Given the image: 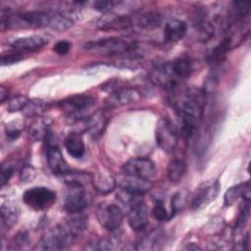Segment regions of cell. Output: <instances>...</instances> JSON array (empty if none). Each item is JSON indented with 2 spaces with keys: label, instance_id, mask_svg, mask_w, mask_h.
I'll return each instance as SVG.
<instances>
[{
  "label": "cell",
  "instance_id": "1",
  "mask_svg": "<svg viewBox=\"0 0 251 251\" xmlns=\"http://www.w3.org/2000/svg\"><path fill=\"white\" fill-rule=\"evenodd\" d=\"M52 12L50 11H27L11 14L1 11V29L9 28H41L50 27Z\"/></svg>",
  "mask_w": 251,
  "mask_h": 251
},
{
  "label": "cell",
  "instance_id": "2",
  "mask_svg": "<svg viewBox=\"0 0 251 251\" xmlns=\"http://www.w3.org/2000/svg\"><path fill=\"white\" fill-rule=\"evenodd\" d=\"M95 105V98L88 94H77L68 97L59 103L61 110L71 119H86L89 110Z\"/></svg>",
  "mask_w": 251,
  "mask_h": 251
},
{
  "label": "cell",
  "instance_id": "3",
  "mask_svg": "<svg viewBox=\"0 0 251 251\" xmlns=\"http://www.w3.org/2000/svg\"><path fill=\"white\" fill-rule=\"evenodd\" d=\"M76 236L68 228L67 226L58 225L50 229L37 245L42 250H61L68 248Z\"/></svg>",
  "mask_w": 251,
  "mask_h": 251
},
{
  "label": "cell",
  "instance_id": "4",
  "mask_svg": "<svg viewBox=\"0 0 251 251\" xmlns=\"http://www.w3.org/2000/svg\"><path fill=\"white\" fill-rule=\"evenodd\" d=\"M84 48L103 56H117L127 54L133 49V45L118 37H108L89 41Z\"/></svg>",
  "mask_w": 251,
  "mask_h": 251
},
{
  "label": "cell",
  "instance_id": "5",
  "mask_svg": "<svg viewBox=\"0 0 251 251\" xmlns=\"http://www.w3.org/2000/svg\"><path fill=\"white\" fill-rule=\"evenodd\" d=\"M24 202L33 210H45L56 201V193L48 187L34 186L23 194Z\"/></svg>",
  "mask_w": 251,
  "mask_h": 251
},
{
  "label": "cell",
  "instance_id": "6",
  "mask_svg": "<svg viewBox=\"0 0 251 251\" xmlns=\"http://www.w3.org/2000/svg\"><path fill=\"white\" fill-rule=\"evenodd\" d=\"M96 218L99 224L109 231H117L124 220L122 209L113 203H100L96 209Z\"/></svg>",
  "mask_w": 251,
  "mask_h": 251
},
{
  "label": "cell",
  "instance_id": "7",
  "mask_svg": "<svg viewBox=\"0 0 251 251\" xmlns=\"http://www.w3.org/2000/svg\"><path fill=\"white\" fill-rule=\"evenodd\" d=\"M155 138L163 151L171 153L177 144V129L170 120L161 118L156 125Z\"/></svg>",
  "mask_w": 251,
  "mask_h": 251
},
{
  "label": "cell",
  "instance_id": "8",
  "mask_svg": "<svg viewBox=\"0 0 251 251\" xmlns=\"http://www.w3.org/2000/svg\"><path fill=\"white\" fill-rule=\"evenodd\" d=\"M123 172L125 175L148 180H151L157 174L155 164L150 159L144 157H137L128 160L123 166Z\"/></svg>",
  "mask_w": 251,
  "mask_h": 251
},
{
  "label": "cell",
  "instance_id": "9",
  "mask_svg": "<svg viewBox=\"0 0 251 251\" xmlns=\"http://www.w3.org/2000/svg\"><path fill=\"white\" fill-rule=\"evenodd\" d=\"M220 182L218 180H207L198 185L192 197L191 206L193 210H200L214 201L220 191Z\"/></svg>",
  "mask_w": 251,
  "mask_h": 251
},
{
  "label": "cell",
  "instance_id": "10",
  "mask_svg": "<svg viewBox=\"0 0 251 251\" xmlns=\"http://www.w3.org/2000/svg\"><path fill=\"white\" fill-rule=\"evenodd\" d=\"M69 189L65 197L64 208L69 214L82 212L88 205L87 194L81 184H69Z\"/></svg>",
  "mask_w": 251,
  "mask_h": 251
},
{
  "label": "cell",
  "instance_id": "11",
  "mask_svg": "<svg viewBox=\"0 0 251 251\" xmlns=\"http://www.w3.org/2000/svg\"><path fill=\"white\" fill-rule=\"evenodd\" d=\"M128 208L127 221L130 227L135 231L144 229L148 224V210L142 199H138Z\"/></svg>",
  "mask_w": 251,
  "mask_h": 251
},
{
  "label": "cell",
  "instance_id": "12",
  "mask_svg": "<svg viewBox=\"0 0 251 251\" xmlns=\"http://www.w3.org/2000/svg\"><path fill=\"white\" fill-rule=\"evenodd\" d=\"M118 184L120 189L127 193L139 196L147 193L152 188L151 180L127 175H125V176L121 177L120 180H118Z\"/></svg>",
  "mask_w": 251,
  "mask_h": 251
},
{
  "label": "cell",
  "instance_id": "13",
  "mask_svg": "<svg viewBox=\"0 0 251 251\" xmlns=\"http://www.w3.org/2000/svg\"><path fill=\"white\" fill-rule=\"evenodd\" d=\"M46 159L48 166L53 174L65 176L71 173V169L56 143L48 145L46 150Z\"/></svg>",
  "mask_w": 251,
  "mask_h": 251
},
{
  "label": "cell",
  "instance_id": "14",
  "mask_svg": "<svg viewBox=\"0 0 251 251\" xmlns=\"http://www.w3.org/2000/svg\"><path fill=\"white\" fill-rule=\"evenodd\" d=\"M131 24V20L126 15L108 13L97 20L96 26L102 30H122L128 28Z\"/></svg>",
  "mask_w": 251,
  "mask_h": 251
},
{
  "label": "cell",
  "instance_id": "15",
  "mask_svg": "<svg viewBox=\"0 0 251 251\" xmlns=\"http://www.w3.org/2000/svg\"><path fill=\"white\" fill-rule=\"evenodd\" d=\"M140 92L132 87H121L110 93L108 104L109 106H123L134 103L140 99Z\"/></svg>",
  "mask_w": 251,
  "mask_h": 251
},
{
  "label": "cell",
  "instance_id": "16",
  "mask_svg": "<svg viewBox=\"0 0 251 251\" xmlns=\"http://www.w3.org/2000/svg\"><path fill=\"white\" fill-rule=\"evenodd\" d=\"M108 124V118L102 111L90 114L85 119V131L93 138H97L103 134Z\"/></svg>",
  "mask_w": 251,
  "mask_h": 251
},
{
  "label": "cell",
  "instance_id": "17",
  "mask_svg": "<svg viewBox=\"0 0 251 251\" xmlns=\"http://www.w3.org/2000/svg\"><path fill=\"white\" fill-rule=\"evenodd\" d=\"M48 43V39L42 35H28L14 39L10 44L17 51H34Z\"/></svg>",
  "mask_w": 251,
  "mask_h": 251
},
{
  "label": "cell",
  "instance_id": "18",
  "mask_svg": "<svg viewBox=\"0 0 251 251\" xmlns=\"http://www.w3.org/2000/svg\"><path fill=\"white\" fill-rule=\"evenodd\" d=\"M186 24L185 22L173 19L166 23L164 27V38L168 42H176L183 38L186 33Z\"/></svg>",
  "mask_w": 251,
  "mask_h": 251
},
{
  "label": "cell",
  "instance_id": "19",
  "mask_svg": "<svg viewBox=\"0 0 251 251\" xmlns=\"http://www.w3.org/2000/svg\"><path fill=\"white\" fill-rule=\"evenodd\" d=\"M169 67L172 75L179 81L190 76L193 72L192 61L184 56L178 57L173 62H169Z\"/></svg>",
  "mask_w": 251,
  "mask_h": 251
},
{
  "label": "cell",
  "instance_id": "20",
  "mask_svg": "<svg viewBox=\"0 0 251 251\" xmlns=\"http://www.w3.org/2000/svg\"><path fill=\"white\" fill-rule=\"evenodd\" d=\"M51 122L48 119L38 117L36 118L28 127L29 139L33 142H38L46 139L50 133Z\"/></svg>",
  "mask_w": 251,
  "mask_h": 251
},
{
  "label": "cell",
  "instance_id": "21",
  "mask_svg": "<svg viewBox=\"0 0 251 251\" xmlns=\"http://www.w3.org/2000/svg\"><path fill=\"white\" fill-rule=\"evenodd\" d=\"M94 189L101 194H108L116 187V179L108 173L99 172L92 176L91 178Z\"/></svg>",
  "mask_w": 251,
  "mask_h": 251
},
{
  "label": "cell",
  "instance_id": "22",
  "mask_svg": "<svg viewBox=\"0 0 251 251\" xmlns=\"http://www.w3.org/2000/svg\"><path fill=\"white\" fill-rule=\"evenodd\" d=\"M67 152L75 159H80L85 153V146L80 134L72 132L67 135L64 141Z\"/></svg>",
  "mask_w": 251,
  "mask_h": 251
},
{
  "label": "cell",
  "instance_id": "23",
  "mask_svg": "<svg viewBox=\"0 0 251 251\" xmlns=\"http://www.w3.org/2000/svg\"><path fill=\"white\" fill-rule=\"evenodd\" d=\"M19 207L13 201H6L1 206V227L10 228L18 220Z\"/></svg>",
  "mask_w": 251,
  "mask_h": 251
},
{
  "label": "cell",
  "instance_id": "24",
  "mask_svg": "<svg viewBox=\"0 0 251 251\" xmlns=\"http://www.w3.org/2000/svg\"><path fill=\"white\" fill-rule=\"evenodd\" d=\"M74 24L73 17L70 12H52V20L50 27L58 31L69 29Z\"/></svg>",
  "mask_w": 251,
  "mask_h": 251
},
{
  "label": "cell",
  "instance_id": "25",
  "mask_svg": "<svg viewBox=\"0 0 251 251\" xmlns=\"http://www.w3.org/2000/svg\"><path fill=\"white\" fill-rule=\"evenodd\" d=\"M186 172V164L183 160L180 159H174L170 162L168 166V178L171 182L176 183L178 182L184 176Z\"/></svg>",
  "mask_w": 251,
  "mask_h": 251
},
{
  "label": "cell",
  "instance_id": "26",
  "mask_svg": "<svg viewBox=\"0 0 251 251\" xmlns=\"http://www.w3.org/2000/svg\"><path fill=\"white\" fill-rule=\"evenodd\" d=\"M231 45H232V38L231 36L226 35L211 51L209 56L210 61L213 63L221 62L225 58L226 52H228V50L230 49Z\"/></svg>",
  "mask_w": 251,
  "mask_h": 251
},
{
  "label": "cell",
  "instance_id": "27",
  "mask_svg": "<svg viewBox=\"0 0 251 251\" xmlns=\"http://www.w3.org/2000/svg\"><path fill=\"white\" fill-rule=\"evenodd\" d=\"M71 217L67 221L66 226L68 228L74 233L75 236H78L87 226V219L85 216L79 213H74L70 214Z\"/></svg>",
  "mask_w": 251,
  "mask_h": 251
},
{
  "label": "cell",
  "instance_id": "28",
  "mask_svg": "<svg viewBox=\"0 0 251 251\" xmlns=\"http://www.w3.org/2000/svg\"><path fill=\"white\" fill-rule=\"evenodd\" d=\"M248 184H249V181H246V182L231 186L228 190H226V192L225 193V196H224L225 206L227 207V206L232 205L240 196H242L243 191Z\"/></svg>",
  "mask_w": 251,
  "mask_h": 251
},
{
  "label": "cell",
  "instance_id": "29",
  "mask_svg": "<svg viewBox=\"0 0 251 251\" xmlns=\"http://www.w3.org/2000/svg\"><path fill=\"white\" fill-rule=\"evenodd\" d=\"M162 19L161 16L156 12H148L141 15L138 19L139 26L143 28H155L161 25Z\"/></svg>",
  "mask_w": 251,
  "mask_h": 251
},
{
  "label": "cell",
  "instance_id": "30",
  "mask_svg": "<svg viewBox=\"0 0 251 251\" xmlns=\"http://www.w3.org/2000/svg\"><path fill=\"white\" fill-rule=\"evenodd\" d=\"M45 109H46V104L44 101L38 100V99H32V100H28L23 112L27 117H34V116H39L42 112L45 111Z\"/></svg>",
  "mask_w": 251,
  "mask_h": 251
},
{
  "label": "cell",
  "instance_id": "31",
  "mask_svg": "<svg viewBox=\"0 0 251 251\" xmlns=\"http://www.w3.org/2000/svg\"><path fill=\"white\" fill-rule=\"evenodd\" d=\"M197 33L198 38L201 41H206L214 36L215 28L213 24L207 21H200L197 23Z\"/></svg>",
  "mask_w": 251,
  "mask_h": 251
},
{
  "label": "cell",
  "instance_id": "32",
  "mask_svg": "<svg viewBox=\"0 0 251 251\" xmlns=\"http://www.w3.org/2000/svg\"><path fill=\"white\" fill-rule=\"evenodd\" d=\"M160 232L159 231H153L150 234H148L147 236L143 237L140 242L138 243L136 249L139 250H151V249H155L157 247L158 242L160 241Z\"/></svg>",
  "mask_w": 251,
  "mask_h": 251
},
{
  "label": "cell",
  "instance_id": "33",
  "mask_svg": "<svg viewBox=\"0 0 251 251\" xmlns=\"http://www.w3.org/2000/svg\"><path fill=\"white\" fill-rule=\"evenodd\" d=\"M249 212H250V201L243 200V205L241 207L237 221L235 223V230L236 231H240L245 227L248 218H249Z\"/></svg>",
  "mask_w": 251,
  "mask_h": 251
},
{
  "label": "cell",
  "instance_id": "34",
  "mask_svg": "<svg viewBox=\"0 0 251 251\" xmlns=\"http://www.w3.org/2000/svg\"><path fill=\"white\" fill-rule=\"evenodd\" d=\"M152 214L154 216V218L160 222H165V221H169L172 217L169 214V212L167 211V209L164 206L163 201L161 200H157L154 203V206L152 208Z\"/></svg>",
  "mask_w": 251,
  "mask_h": 251
},
{
  "label": "cell",
  "instance_id": "35",
  "mask_svg": "<svg viewBox=\"0 0 251 251\" xmlns=\"http://www.w3.org/2000/svg\"><path fill=\"white\" fill-rule=\"evenodd\" d=\"M28 98L24 96V95H18L11 100H9L7 104V110L9 112H18V111H23L25 107L26 106L28 102Z\"/></svg>",
  "mask_w": 251,
  "mask_h": 251
},
{
  "label": "cell",
  "instance_id": "36",
  "mask_svg": "<svg viewBox=\"0 0 251 251\" xmlns=\"http://www.w3.org/2000/svg\"><path fill=\"white\" fill-rule=\"evenodd\" d=\"M22 130H23V124L19 121L11 122V123L7 124L5 126L6 135L11 140L17 139L21 135Z\"/></svg>",
  "mask_w": 251,
  "mask_h": 251
},
{
  "label": "cell",
  "instance_id": "37",
  "mask_svg": "<svg viewBox=\"0 0 251 251\" xmlns=\"http://www.w3.org/2000/svg\"><path fill=\"white\" fill-rule=\"evenodd\" d=\"M123 2L122 1H114V0H107V1H96L94 2L93 6L96 10L103 12L105 14L111 13L116 7L120 6Z\"/></svg>",
  "mask_w": 251,
  "mask_h": 251
},
{
  "label": "cell",
  "instance_id": "38",
  "mask_svg": "<svg viewBox=\"0 0 251 251\" xmlns=\"http://www.w3.org/2000/svg\"><path fill=\"white\" fill-rule=\"evenodd\" d=\"M23 59V56L21 53L16 52V53H8V54H3L1 55V65L2 66H7V65H12L15 63H18Z\"/></svg>",
  "mask_w": 251,
  "mask_h": 251
},
{
  "label": "cell",
  "instance_id": "39",
  "mask_svg": "<svg viewBox=\"0 0 251 251\" xmlns=\"http://www.w3.org/2000/svg\"><path fill=\"white\" fill-rule=\"evenodd\" d=\"M13 173H14V167L12 165H10V164H3L2 165L1 182H0L1 186H4V184L9 181Z\"/></svg>",
  "mask_w": 251,
  "mask_h": 251
},
{
  "label": "cell",
  "instance_id": "40",
  "mask_svg": "<svg viewBox=\"0 0 251 251\" xmlns=\"http://www.w3.org/2000/svg\"><path fill=\"white\" fill-rule=\"evenodd\" d=\"M35 176H36L35 170L32 167H30V166L25 167L21 171V174H20V177H21L22 181H24V182L31 181L35 177Z\"/></svg>",
  "mask_w": 251,
  "mask_h": 251
},
{
  "label": "cell",
  "instance_id": "41",
  "mask_svg": "<svg viewBox=\"0 0 251 251\" xmlns=\"http://www.w3.org/2000/svg\"><path fill=\"white\" fill-rule=\"evenodd\" d=\"M27 242H28L27 233L25 232V231H22V232H19V233L14 237L13 246H14V248L20 249V248L25 247V245L27 244Z\"/></svg>",
  "mask_w": 251,
  "mask_h": 251
},
{
  "label": "cell",
  "instance_id": "42",
  "mask_svg": "<svg viewBox=\"0 0 251 251\" xmlns=\"http://www.w3.org/2000/svg\"><path fill=\"white\" fill-rule=\"evenodd\" d=\"M71 49V43L66 41V40H61L58 41L55 45H54V51L56 53H58L59 55H65L67 54Z\"/></svg>",
  "mask_w": 251,
  "mask_h": 251
},
{
  "label": "cell",
  "instance_id": "43",
  "mask_svg": "<svg viewBox=\"0 0 251 251\" xmlns=\"http://www.w3.org/2000/svg\"><path fill=\"white\" fill-rule=\"evenodd\" d=\"M9 91H8V88H6L5 86H1V89H0V97H1V102H4L6 100V98H8V94Z\"/></svg>",
  "mask_w": 251,
  "mask_h": 251
}]
</instances>
